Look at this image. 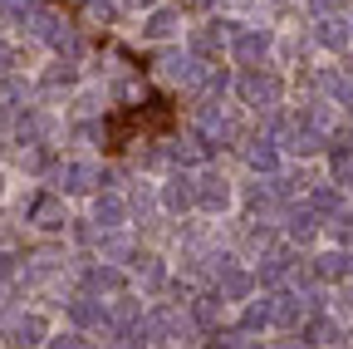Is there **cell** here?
<instances>
[{
	"instance_id": "19",
	"label": "cell",
	"mask_w": 353,
	"mask_h": 349,
	"mask_svg": "<svg viewBox=\"0 0 353 349\" xmlns=\"http://www.w3.org/2000/svg\"><path fill=\"white\" fill-rule=\"evenodd\" d=\"M132 216H128V197H113V192H99L94 197V227L108 232V227H128Z\"/></svg>"
},
{
	"instance_id": "33",
	"label": "cell",
	"mask_w": 353,
	"mask_h": 349,
	"mask_svg": "<svg viewBox=\"0 0 353 349\" xmlns=\"http://www.w3.org/2000/svg\"><path fill=\"white\" fill-rule=\"evenodd\" d=\"M329 236H334L339 246H348V241H353V216H339V211H334V216H329Z\"/></svg>"
},
{
	"instance_id": "16",
	"label": "cell",
	"mask_w": 353,
	"mask_h": 349,
	"mask_svg": "<svg viewBox=\"0 0 353 349\" xmlns=\"http://www.w3.org/2000/svg\"><path fill=\"white\" fill-rule=\"evenodd\" d=\"M221 320H226V300H221L216 290H201V295H192V325H196L201 334L221 330Z\"/></svg>"
},
{
	"instance_id": "28",
	"label": "cell",
	"mask_w": 353,
	"mask_h": 349,
	"mask_svg": "<svg viewBox=\"0 0 353 349\" xmlns=\"http://www.w3.org/2000/svg\"><path fill=\"white\" fill-rule=\"evenodd\" d=\"M270 310H275V300H250L245 310H241V330H270Z\"/></svg>"
},
{
	"instance_id": "9",
	"label": "cell",
	"mask_w": 353,
	"mask_h": 349,
	"mask_svg": "<svg viewBox=\"0 0 353 349\" xmlns=\"http://www.w3.org/2000/svg\"><path fill=\"white\" fill-rule=\"evenodd\" d=\"M176 35H182V6H152L143 20V39L148 45H167Z\"/></svg>"
},
{
	"instance_id": "24",
	"label": "cell",
	"mask_w": 353,
	"mask_h": 349,
	"mask_svg": "<svg viewBox=\"0 0 353 349\" xmlns=\"http://www.w3.org/2000/svg\"><path fill=\"white\" fill-rule=\"evenodd\" d=\"M339 339H343V330H339L334 320H324V315H319V320L309 315V320L299 325V344H339Z\"/></svg>"
},
{
	"instance_id": "11",
	"label": "cell",
	"mask_w": 353,
	"mask_h": 349,
	"mask_svg": "<svg viewBox=\"0 0 353 349\" xmlns=\"http://www.w3.org/2000/svg\"><path fill=\"white\" fill-rule=\"evenodd\" d=\"M309 84H314V89H324V99H329L339 113H353V74L319 69V74H309Z\"/></svg>"
},
{
	"instance_id": "39",
	"label": "cell",
	"mask_w": 353,
	"mask_h": 349,
	"mask_svg": "<svg viewBox=\"0 0 353 349\" xmlns=\"http://www.w3.org/2000/svg\"><path fill=\"white\" fill-rule=\"evenodd\" d=\"M118 6H123V10H152L157 0H118Z\"/></svg>"
},
{
	"instance_id": "4",
	"label": "cell",
	"mask_w": 353,
	"mask_h": 349,
	"mask_svg": "<svg viewBox=\"0 0 353 349\" xmlns=\"http://www.w3.org/2000/svg\"><path fill=\"white\" fill-rule=\"evenodd\" d=\"M226 50H231L236 64L255 69V64H265V59L275 55V35H270V30H255V25H241V30L226 39Z\"/></svg>"
},
{
	"instance_id": "30",
	"label": "cell",
	"mask_w": 353,
	"mask_h": 349,
	"mask_svg": "<svg viewBox=\"0 0 353 349\" xmlns=\"http://www.w3.org/2000/svg\"><path fill=\"white\" fill-rule=\"evenodd\" d=\"M10 339H15V344H44V320H39V315H20V320L10 325Z\"/></svg>"
},
{
	"instance_id": "29",
	"label": "cell",
	"mask_w": 353,
	"mask_h": 349,
	"mask_svg": "<svg viewBox=\"0 0 353 349\" xmlns=\"http://www.w3.org/2000/svg\"><path fill=\"white\" fill-rule=\"evenodd\" d=\"M329 167H334V182H339V187H353V148H348V143H334Z\"/></svg>"
},
{
	"instance_id": "3",
	"label": "cell",
	"mask_w": 353,
	"mask_h": 349,
	"mask_svg": "<svg viewBox=\"0 0 353 349\" xmlns=\"http://www.w3.org/2000/svg\"><path fill=\"white\" fill-rule=\"evenodd\" d=\"M20 211H25V222H30L34 232H64V227H69V211H64V197H59V192H50V187H39V192H30Z\"/></svg>"
},
{
	"instance_id": "35",
	"label": "cell",
	"mask_w": 353,
	"mask_h": 349,
	"mask_svg": "<svg viewBox=\"0 0 353 349\" xmlns=\"http://www.w3.org/2000/svg\"><path fill=\"white\" fill-rule=\"evenodd\" d=\"M245 246H250V251H270V246H275V232H270V227H250V232H245Z\"/></svg>"
},
{
	"instance_id": "7",
	"label": "cell",
	"mask_w": 353,
	"mask_h": 349,
	"mask_svg": "<svg viewBox=\"0 0 353 349\" xmlns=\"http://www.w3.org/2000/svg\"><path fill=\"white\" fill-rule=\"evenodd\" d=\"M196 207L211 211V216L231 211V207H236V187L221 178V172H201V178H196Z\"/></svg>"
},
{
	"instance_id": "21",
	"label": "cell",
	"mask_w": 353,
	"mask_h": 349,
	"mask_svg": "<svg viewBox=\"0 0 353 349\" xmlns=\"http://www.w3.org/2000/svg\"><path fill=\"white\" fill-rule=\"evenodd\" d=\"M15 133H20V143H50L54 138V118L44 113V109H30V113H20Z\"/></svg>"
},
{
	"instance_id": "37",
	"label": "cell",
	"mask_w": 353,
	"mask_h": 349,
	"mask_svg": "<svg viewBox=\"0 0 353 349\" xmlns=\"http://www.w3.org/2000/svg\"><path fill=\"white\" fill-rule=\"evenodd\" d=\"M15 276V251H0V285Z\"/></svg>"
},
{
	"instance_id": "14",
	"label": "cell",
	"mask_w": 353,
	"mask_h": 349,
	"mask_svg": "<svg viewBox=\"0 0 353 349\" xmlns=\"http://www.w3.org/2000/svg\"><path fill=\"white\" fill-rule=\"evenodd\" d=\"M319 232H324V216H319L314 207H309V202H304V207H290V222H285V236H290L294 246H309V241H314Z\"/></svg>"
},
{
	"instance_id": "43",
	"label": "cell",
	"mask_w": 353,
	"mask_h": 349,
	"mask_svg": "<svg viewBox=\"0 0 353 349\" xmlns=\"http://www.w3.org/2000/svg\"><path fill=\"white\" fill-rule=\"evenodd\" d=\"M0 158H6V143H0Z\"/></svg>"
},
{
	"instance_id": "5",
	"label": "cell",
	"mask_w": 353,
	"mask_h": 349,
	"mask_svg": "<svg viewBox=\"0 0 353 349\" xmlns=\"http://www.w3.org/2000/svg\"><path fill=\"white\" fill-rule=\"evenodd\" d=\"M196 133L216 148V143H236V138H241V128H236V118L221 109L216 99H206V104H201V113H196Z\"/></svg>"
},
{
	"instance_id": "20",
	"label": "cell",
	"mask_w": 353,
	"mask_h": 349,
	"mask_svg": "<svg viewBox=\"0 0 353 349\" xmlns=\"http://www.w3.org/2000/svg\"><path fill=\"white\" fill-rule=\"evenodd\" d=\"M30 94H34V89H30L20 74H0V118H10V113L30 109V104H25Z\"/></svg>"
},
{
	"instance_id": "41",
	"label": "cell",
	"mask_w": 353,
	"mask_h": 349,
	"mask_svg": "<svg viewBox=\"0 0 353 349\" xmlns=\"http://www.w3.org/2000/svg\"><path fill=\"white\" fill-rule=\"evenodd\" d=\"M69 6H88V0H69Z\"/></svg>"
},
{
	"instance_id": "23",
	"label": "cell",
	"mask_w": 353,
	"mask_h": 349,
	"mask_svg": "<svg viewBox=\"0 0 353 349\" xmlns=\"http://www.w3.org/2000/svg\"><path fill=\"white\" fill-rule=\"evenodd\" d=\"M304 192H309V207H314L319 216L343 211V187L339 182H314V187H304Z\"/></svg>"
},
{
	"instance_id": "44",
	"label": "cell",
	"mask_w": 353,
	"mask_h": 349,
	"mask_svg": "<svg viewBox=\"0 0 353 349\" xmlns=\"http://www.w3.org/2000/svg\"><path fill=\"white\" fill-rule=\"evenodd\" d=\"M348 25H353V15H348Z\"/></svg>"
},
{
	"instance_id": "40",
	"label": "cell",
	"mask_w": 353,
	"mask_h": 349,
	"mask_svg": "<svg viewBox=\"0 0 353 349\" xmlns=\"http://www.w3.org/2000/svg\"><path fill=\"white\" fill-rule=\"evenodd\" d=\"M192 6H206V10H211V6H221V0H192Z\"/></svg>"
},
{
	"instance_id": "31",
	"label": "cell",
	"mask_w": 353,
	"mask_h": 349,
	"mask_svg": "<svg viewBox=\"0 0 353 349\" xmlns=\"http://www.w3.org/2000/svg\"><path fill=\"white\" fill-rule=\"evenodd\" d=\"M275 202H280V197H275L270 182H250V187H245V207H250V211H275Z\"/></svg>"
},
{
	"instance_id": "8",
	"label": "cell",
	"mask_w": 353,
	"mask_h": 349,
	"mask_svg": "<svg viewBox=\"0 0 353 349\" xmlns=\"http://www.w3.org/2000/svg\"><path fill=\"white\" fill-rule=\"evenodd\" d=\"M157 207L172 211V216L192 211L196 207V178H192V172H172V178L162 182V192H157Z\"/></svg>"
},
{
	"instance_id": "18",
	"label": "cell",
	"mask_w": 353,
	"mask_h": 349,
	"mask_svg": "<svg viewBox=\"0 0 353 349\" xmlns=\"http://www.w3.org/2000/svg\"><path fill=\"white\" fill-rule=\"evenodd\" d=\"M74 84H79V64H74V59H59V64H50V69L39 74V84H34V94H44V99H54L59 89L69 94Z\"/></svg>"
},
{
	"instance_id": "13",
	"label": "cell",
	"mask_w": 353,
	"mask_h": 349,
	"mask_svg": "<svg viewBox=\"0 0 353 349\" xmlns=\"http://www.w3.org/2000/svg\"><path fill=\"white\" fill-rule=\"evenodd\" d=\"M79 276H83L88 295H118V290H128V276H123V266H113V261H103V266H83Z\"/></svg>"
},
{
	"instance_id": "25",
	"label": "cell",
	"mask_w": 353,
	"mask_h": 349,
	"mask_svg": "<svg viewBox=\"0 0 353 349\" xmlns=\"http://www.w3.org/2000/svg\"><path fill=\"white\" fill-rule=\"evenodd\" d=\"M20 167L34 172V178H39V172H50V167H54V148H50V143H25V148H20Z\"/></svg>"
},
{
	"instance_id": "15",
	"label": "cell",
	"mask_w": 353,
	"mask_h": 349,
	"mask_svg": "<svg viewBox=\"0 0 353 349\" xmlns=\"http://www.w3.org/2000/svg\"><path fill=\"white\" fill-rule=\"evenodd\" d=\"M309 271H314V281H343V276H353V256H348V246H334V251H319L314 261H309Z\"/></svg>"
},
{
	"instance_id": "17",
	"label": "cell",
	"mask_w": 353,
	"mask_h": 349,
	"mask_svg": "<svg viewBox=\"0 0 353 349\" xmlns=\"http://www.w3.org/2000/svg\"><path fill=\"white\" fill-rule=\"evenodd\" d=\"M64 310L79 330H103V320H108V305L99 295H74V300H64Z\"/></svg>"
},
{
	"instance_id": "36",
	"label": "cell",
	"mask_w": 353,
	"mask_h": 349,
	"mask_svg": "<svg viewBox=\"0 0 353 349\" xmlns=\"http://www.w3.org/2000/svg\"><path fill=\"white\" fill-rule=\"evenodd\" d=\"M15 59H20V55H15V45H10V39H0V74H10V69H15Z\"/></svg>"
},
{
	"instance_id": "6",
	"label": "cell",
	"mask_w": 353,
	"mask_h": 349,
	"mask_svg": "<svg viewBox=\"0 0 353 349\" xmlns=\"http://www.w3.org/2000/svg\"><path fill=\"white\" fill-rule=\"evenodd\" d=\"M319 295H294V290H285V295H275V310H270V325H280V330H299L309 315L319 310Z\"/></svg>"
},
{
	"instance_id": "22",
	"label": "cell",
	"mask_w": 353,
	"mask_h": 349,
	"mask_svg": "<svg viewBox=\"0 0 353 349\" xmlns=\"http://www.w3.org/2000/svg\"><path fill=\"white\" fill-rule=\"evenodd\" d=\"M241 153H245V167H250V172H275V167H280V148H275V138H250Z\"/></svg>"
},
{
	"instance_id": "1",
	"label": "cell",
	"mask_w": 353,
	"mask_h": 349,
	"mask_svg": "<svg viewBox=\"0 0 353 349\" xmlns=\"http://www.w3.org/2000/svg\"><path fill=\"white\" fill-rule=\"evenodd\" d=\"M236 94H241V104L245 109H255V113H275L280 109V99H285V84H280V74H270V69H245L241 79H236Z\"/></svg>"
},
{
	"instance_id": "12",
	"label": "cell",
	"mask_w": 353,
	"mask_h": 349,
	"mask_svg": "<svg viewBox=\"0 0 353 349\" xmlns=\"http://www.w3.org/2000/svg\"><path fill=\"white\" fill-rule=\"evenodd\" d=\"M314 45H324V50H348L353 45V25H348V15H339V10H329V15H314Z\"/></svg>"
},
{
	"instance_id": "38",
	"label": "cell",
	"mask_w": 353,
	"mask_h": 349,
	"mask_svg": "<svg viewBox=\"0 0 353 349\" xmlns=\"http://www.w3.org/2000/svg\"><path fill=\"white\" fill-rule=\"evenodd\" d=\"M309 6V15H329V10H339V0H304Z\"/></svg>"
},
{
	"instance_id": "42",
	"label": "cell",
	"mask_w": 353,
	"mask_h": 349,
	"mask_svg": "<svg viewBox=\"0 0 353 349\" xmlns=\"http://www.w3.org/2000/svg\"><path fill=\"white\" fill-rule=\"evenodd\" d=\"M0 197H6V178H0Z\"/></svg>"
},
{
	"instance_id": "2",
	"label": "cell",
	"mask_w": 353,
	"mask_h": 349,
	"mask_svg": "<svg viewBox=\"0 0 353 349\" xmlns=\"http://www.w3.org/2000/svg\"><path fill=\"white\" fill-rule=\"evenodd\" d=\"M50 172H54V187L59 192H99V187L113 182V172L99 167L94 158H69V162H54Z\"/></svg>"
},
{
	"instance_id": "10",
	"label": "cell",
	"mask_w": 353,
	"mask_h": 349,
	"mask_svg": "<svg viewBox=\"0 0 353 349\" xmlns=\"http://www.w3.org/2000/svg\"><path fill=\"white\" fill-rule=\"evenodd\" d=\"M25 20H30V25H25V30H30V39H39V45H54V39L69 30V20H64L54 6H44V0H34Z\"/></svg>"
},
{
	"instance_id": "27",
	"label": "cell",
	"mask_w": 353,
	"mask_h": 349,
	"mask_svg": "<svg viewBox=\"0 0 353 349\" xmlns=\"http://www.w3.org/2000/svg\"><path fill=\"white\" fill-rule=\"evenodd\" d=\"M138 285H148V290H162L167 285V261L162 256H143L138 261Z\"/></svg>"
},
{
	"instance_id": "34",
	"label": "cell",
	"mask_w": 353,
	"mask_h": 349,
	"mask_svg": "<svg viewBox=\"0 0 353 349\" xmlns=\"http://www.w3.org/2000/svg\"><path fill=\"white\" fill-rule=\"evenodd\" d=\"M44 344H54V349H79V344H88V339H83V330L74 325V330H59V334H50Z\"/></svg>"
},
{
	"instance_id": "32",
	"label": "cell",
	"mask_w": 353,
	"mask_h": 349,
	"mask_svg": "<svg viewBox=\"0 0 353 349\" xmlns=\"http://www.w3.org/2000/svg\"><path fill=\"white\" fill-rule=\"evenodd\" d=\"M34 0H0V30H10V25H25Z\"/></svg>"
},
{
	"instance_id": "26",
	"label": "cell",
	"mask_w": 353,
	"mask_h": 349,
	"mask_svg": "<svg viewBox=\"0 0 353 349\" xmlns=\"http://www.w3.org/2000/svg\"><path fill=\"white\" fill-rule=\"evenodd\" d=\"M152 211H157V187L152 182H138V187L128 192V216H143V222H148Z\"/></svg>"
}]
</instances>
